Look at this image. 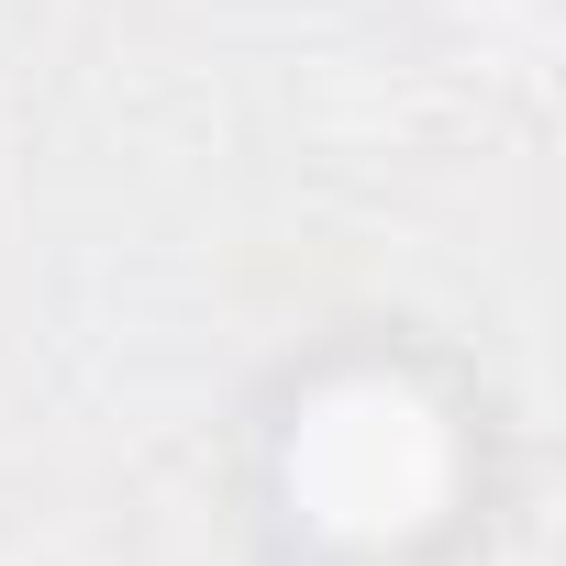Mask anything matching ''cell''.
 <instances>
[{
	"label": "cell",
	"mask_w": 566,
	"mask_h": 566,
	"mask_svg": "<svg viewBox=\"0 0 566 566\" xmlns=\"http://www.w3.org/2000/svg\"><path fill=\"white\" fill-rule=\"evenodd\" d=\"M455 411L411 367H334L277 422V511L334 555H411L455 522Z\"/></svg>",
	"instance_id": "1"
}]
</instances>
